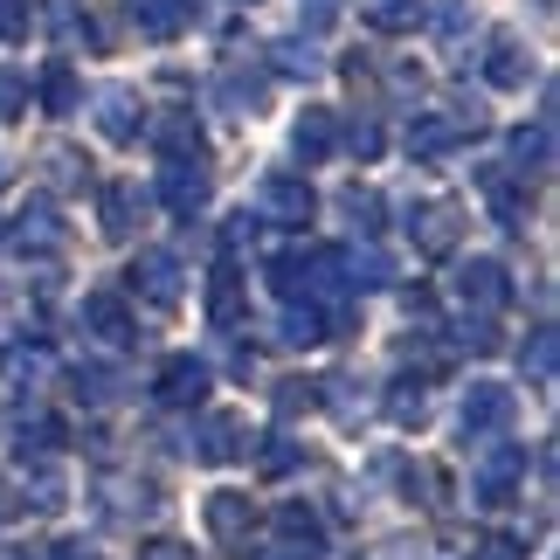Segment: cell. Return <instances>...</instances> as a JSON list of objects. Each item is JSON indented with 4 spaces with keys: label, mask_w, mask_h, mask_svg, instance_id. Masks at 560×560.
<instances>
[{
    "label": "cell",
    "mask_w": 560,
    "mask_h": 560,
    "mask_svg": "<svg viewBox=\"0 0 560 560\" xmlns=\"http://www.w3.org/2000/svg\"><path fill=\"white\" fill-rule=\"evenodd\" d=\"M132 291H139L153 312H174L180 291H187L180 256H174V249H139V256H132Z\"/></svg>",
    "instance_id": "6da1fadb"
},
{
    "label": "cell",
    "mask_w": 560,
    "mask_h": 560,
    "mask_svg": "<svg viewBox=\"0 0 560 560\" xmlns=\"http://www.w3.org/2000/svg\"><path fill=\"white\" fill-rule=\"evenodd\" d=\"M457 298H464L470 312H491V318H499L505 298H512L505 264H499V256H470V264H457Z\"/></svg>",
    "instance_id": "7a4b0ae2"
},
{
    "label": "cell",
    "mask_w": 560,
    "mask_h": 560,
    "mask_svg": "<svg viewBox=\"0 0 560 560\" xmlns=\"http://www.w3.org/2000/svg\"><path fill=\"white\" fill-rule=\"evenodd\" d=\"M408 235H416L422 256H450L457 235H464V208L457 201H416L408 208Z\"/></svg>",
    "instance_id": "3957f363"
},
{
    "label": "cell",
    "mask_w": 560,
    "mask_h": 560,
    "mask_svg": "<svg viewBox=\"0 0 560 560\" xmlns=\"http://www.w3.org/2000/svg\"><path fill=\"white\" fill-rule=\"evenodd\" d=\"M208 387H214V374H208V360H194V353H174L160 368V401L166 408H201Z\"/></svg>",
    "instance_id": "277c9868"
},
{
    "label": "cell",
    "mask_w": 560,
    "mask_h": 560,
    "mask_svg": "<svg viewBox=\"0 0 560 560\" xmlns=\"http://www.w3.org/2000/svg\"><path fill=\"white\" fill-rule=\"evenodd\" d=\"M160 201L174 214H201L208 208V166L201 160H166L160 166Z\"/></svg>",
    "instance_id": "5b68a950"
},
{
    "label": "cell",
    "mask_w": 560,
    "mask_h": 560,
    "mask_svg": "<svg viewBox=\"0 0 560 560\" xmlns=\"http://www.w3.org/2000/svg\"><path fill=\"white\" fill-rule=\"evenodd\" d=\"M505 422H512V387L478 381L464 395V436H505Z\"/></svg>",
    "instance_id": "8992f818"
},
{
    "label": "cell",
    "mask_w": 560,
    "mask_h": 560,
    "mask_svg": "<svg viewBox=\"0 0 560 560\" xmlns=\"http://www.w3.org/2000/svg\"><path fill=\"white\" fill-rule=\"evenodd\" d=\"M256 201H264V214H270V222H284V229H305V222H312V208H318V194H312L305 180H291V174H270Z\"/></svg>",
    "instance_id": "52a82bcc"
},
{
    "label": "cell",
    "mask_w": 560,
    "mask_h": 560,
    "mask_svg": "<svg viewBox=\"0 0 560 560\" xmlns=\"http://www.w3.org/2000/svg\"><path fill=\"white\" fill-rule=\"evenodd\" d=\"M125 14H132V28L145 42H174L194 21V0H125Z\"/></svg>",
    "instance_id": "ba28073f"
},
{
    "label": "cell",
    "mask_w": 560,
    "mask_h": 560,
    "mask_svg": "<svg viewBox=\"0 0 560 560\" xmlns=\"http://www.w3.org/2000/svg\"><path fill=\"white\" fill-rule=\"evenodd\" d=\"M208 533L222 547H249V533H256V505L243 499V491H214L208 499Z\"/></svg>",
    "instance_id": "9c48e42d"
},
{
    "label": "cell",
    "mask_w": 560,
    "mask_h": 560,
    "mask_svg": "<svg viewBox=\"0 0 560 560\" xmlns=\"http://www.w3.org/2000/svg\"><path fill=\"white\" fill-rule=\"evenodd\" d=\"M139 125H145L139 91H97V132L112 139V145H132V139H139Z\"/></svg>",
    "instance_id": "30bf717a"
},
{
    "label": "cell",
    "mask_w": 560,
    "mask_h": 560,
    "mask_svg": "<svg viewBox=\"0 0 560 560\" xmlns=\"http://www.w3.org/2000/svg\"><path fill=\"white\" fill-rule=\"evenodd\" d=\"M243 450H249V429L235 416H208L201 436H194V457H201V464H235Z\"/></svg>",
    "instance_id": "8fae6325"
},
{
    "label": "cell",
    "mask_w": 560,
    "mask_h": 560,
    "mask_svg": "<svg viewBox=\"0 0 560 560\" xmlns=\"http://www.w3.org/2000/svg\"><path fill=\"white\" fill-rule=\"evenodd\" d=\"M83 326H91L97 339H112V347H132V339H139V326H132V312H125V305H118L112 291L83 298Z\"/></svg>",
    "instance_id": "7c38bea8"
},
{
    "label": "cell",
    "mask_w": 560,
    "mask_h": 560,
    "mask_svg": "<svg viewBox=\"0 0 560 560\" xmlns=\"http://www.w3.org/2000/svg\"><path fill=\"white\" fill-rule=\"evenodd\" d=\"M526 77H533L526 49H520L512 35H491V49H485V83H491V91H520Z\"/></svg>",
    "instance_id": "4fadbf2b"
},
{
    "label": "cell",
    "mask_w": 560,
    "mask_h": 560,
    "mask_svg": "<svg viewBox=\"0 0 560 560\" xmlns=\"http://www.w3.org/2000/svg\"><path fill=\"white\" fill-rule=\"evenodd\" d=\"M291 145H298V160H326V153H339V118L312 104V112L291 125Z\"/></svg>",
    "instance_id": "5bb4252c"
},
{
    "label": "cell",
    "mask_w": 560,
    "mask_h": 560,
    "mask_svg": "<svg viewBox=\"0 0 560 560\" xmlns=\"http://www.w3.org/2000/svg\"><path fill=\"white\" fill-rule=\"evenodd\" d=\"M520 470H526L520 450H499V457H491V464L478 470V499H485V505H505L512 491H520Z\"/></svg>",
    "instance_id": "9a60e30c"
},
{
    "label": "cell",
    "mask_w": 560,
    "mask_h": 560,
    "mask_svg": "<svg viewBox=\"0 0 560 560\" xmlns=\"http://www.w3.org/2000/svg\"><path fill=\"white\" fill-rule=\"evenodd\" d=\"M139 208H145L139 187L132 180H112V187H104V208H97L104 214V235H118V243H125V235L139 229Z\"/></svg>",
    "instance_id": "2e32d148"
},
{
    "label": "cell",
    "mask_w": 560,
    "mask_h": 560,
    "mask_svg": "<svg viewBox=\"0 0 560 560\" xmlns=\"http://www.w3.org/2000/svg\"><path fill=\"white\" fill-rule=\"evenodd\" d=\"M457 139H464L457 118H416V125H408V153H416V160H443Z\"/></svg>",
    "instance_id": "e0dca14e"
},
{
    "label": "cell",
    "mask_w": 560,
    "mask_h": 560,
    "mask_svg": "<svg viewBox=\"0 0 560 560\" xmlns=\"http://www.w3.org/2000/svg\"><path fill=\"white\" fill-rule=\"evenodd\" d=\"M208 312H214V326H235V318H243V270H235V264H214Z\"/></svg>",
    "instance_id": "ac0fdd59"
},
{
    "label": "cell",
    "mask_w": 560,
    "mask_h": 560,
    "mask_svg": "<svg viewBox=\"0 0 560 560\" xmlns=\"http://www.w3.org/2000/svg\"><path fill=\"white\" fill-rule=\"evenodd\" d=\"M339 256V284H387V256L381 249H332Z\"/></svg>",
    "instance_id": "d6986e66"
},
{
    "label": "cell",
    "mask_w": 560,
    "mask_h": 560,
    "mask_svg": "<svg viewBox=\"0 0 560 560\" xmlns=\"http://www.w3.org/2000/svg\"><path fill=\"white\" fill-rule=\"evenodd\" d=\"M526 374L533 381H553V360H560V332H553V318H540V326H533V339H526Z\"/></svg>",
    "instance_id": "ffe728a7"
},
{
    "label": "cell",
    "mask_w": 560,
    "mask_h": 560,
    "mask_svg": "<svg viewBox=\"0 0 560 560\" xmlns=\"http://www.w3.org/2000/svg\"><path fill=\"white\" fill-rule=\"evenodd\" d=\"M284 339H291V347H318V339H326V312H318L312 298H305V305L291 298V305H284Z\"/></svg>",
    "instance_id": "44dd1931"
},
{
    "label": "cell",
    "mask_w": 560,
    "mask_h": 560,
    "mask_svg": "<svg viewBox=\"0 0 560 560\" xmlns=\"http://www.w3.org/2000/svg\"><path fill=\"white\" fill-rule=\"evenodd\" d=\"M42 104H49L56 118L77 112V70H70V62H49V70H42Z\"/></svg>",
    "instance_id": "7402d4cb"
},
{
    "label": "cell",
    "mask_w": 560,
    "mask_h": 560,
    "mask_svg": "<svg viewBox=\"0 0 560 560\" xmlns=\"http://www.w3.org/2000/svg\"><path fill=\"white\" fill-rule=\"evenodd\" d=\"M14 235H21V249H56L62 222H56V208H28V214L14 222Z\"/></svg>",
    "instance_id": "603a6c76"
},
{
    "label": "cell",
    "mask_w": 560,
    "mask_h": 560,
    "mask_svg": "<svg viewBox=\"0 0 560 560\" xmlns=\"http://www.w3.org/2000/svg\"><path fill=\"white\" fill-rule=\"evenodd\" d=\"M97 491H104V505H112V512H125V520H139V512H153V505H160L145 485H125V478H104Z\"/></svg>",
    "instance_id": "cb8c5ba5"
},
{
    "label": "cell",
    "mask_w": 560,
    "mask_h": 560,
    "mask_svg": "<svg viewBox=\"0 0 560 560\" xmlns=\"http://www.w3.org/2000/svg\"><path fill=\"white\" fill-rule=\"evenodd\" d=\"M387 422H395V429H422L429 422V401H422V387H395V395H387Z\"/></svg>",
    "instance_id": "d4e9b609"
},
{
    "label": "cell",
    "mask_w": 560,
    "mask_h": 560,
    "mask_svg": "<svg viewBox=\"0 0 560 560\" xmlns=\"http://www.w3.org/2000/svg\"><path fill=\"white\" fill-rule=\"evenodd\" d=\"M222 104L229 112H264L270 91H264V77H222Z\"/></svg>",
    "instance_id": "484cf974"
},
{
    "label": "cell",
    "mask_w": 560,
    "mask_h": 560,
    "mask_svg": "<svg viewBox=\"0 0 560 560\" xmlns=\"http://www.w3.org/2000/svg\"><path fill=\"white\" fill-rule=\"evenodd\" d=\"M512 160H533V166H547L553 160V132H547V125H533V132H526V125H520V132H512Z\"/></svg>",
    "instance_id": "4316f807"
},
{
    "label": "cell",
    "mask_w": 560,
    "mask_h": 560,
    "mask_svg": "<svg viewBox=\"0 0 560 560\" xmlns=\"http://www.w3.org/2000/svg\"><path fill=\"white\" fill-rule=\"evenodd\" d=\"M35 28V0H0V42H28Z\"/></svg>",
    "instance_id": "83f0119b"
},
{
    "label": "cell",
    "mask_w": 560,
    "mask_h": 560,
    "mask_svg": "<svg viewBox=\"0 0 560 560\" xmlns=\"http://www.w3.org/2000/svg\"><path fill=\"white\" fill-rule=\"evenodd\" d=\"M374 28H416L422 21V0H374Z\"/></svg>",
    "instance_id": "f1b7e54d"
},
{
    "label": "cell",
    "mask_w": 560,
    "mask_h": 560,
    "mask_svg": "<svg viewBox=\"0 0 560 560\" xmlns=\"http://www.w3.org/2000/svg\"><path fill=\"white\" fill-rule=\"evenodd\" d=\"M347 222H353L360 235H374V229H381V194H368V187H353V194H347Z\"/></svg>",
    "instance_id": "f546056e"
},
{
    "label": "cell",
    "mask_w": 560,
    "mask_h": 560,
    "mask_svg": "<svg viewBox=\"0 0 560 560\" xmlns=\"http://www.w3.org/2000/svg\"><path fill=\"white\" fill-rule=\"evenodd\" d=\"M14 443H21V450H56V443H62V429H56L49 416H21V429H14Z\"/></svg>",
    "instance_id": "4dcf8cb0"
},
{
    "label": "cell",
    "mask_w": 560,
    "mask_h": 560,
    "mask_svg": "<svg viewBox=\"0 0 560 560\" xmlns=\"http://www.w3.org/2000/svg\"><path fill=\"white\" fill-rule=\"evenodd\" d=\"M21 505H35V512H56V505H62V485H56V470H35V485H21Z\"/></svg>",
    "instance_id": "1f68e13d"
},
{
    "label": "cell",
    "mask_w": 560,
    "mask_h": 560,
    "mask_svg": "<svg viewBox=\"0 0 560 560\" xmlns=\"http://www.w3.org/2000/svg\"><path fill=\"white\" fill-rule=\"evenodd\" d=\"M470 560H526V547L512 540V533H485V540L470 547Z\"/></svg>",
    "instance_id": "d6a6232c"
},
{
    "label": "cell",
    "mask_w": 560,
    "mask_h": 560,
    "mask_svg": "<svg viewBox=\"0 0 560 560\" xmlns=\"http://www.w3.org/2000/svg\"><path fill=\"white\" fill-rule=\"evenodd\" d=\"M277 62H284V77H318V56L305 42H277Z\"/></svg>",
    "instance_id": "836d02e7"
},
{
    "label": "cell",
    "mask_w": 560,
    "mask_h": 560,
    "mask_svg": "<svg viewBox=\"0 0 560 560\" xmlns=\"http://www.w3.org/2000/svg\"><path fill=\"white\" fill-rule=\"evenodd\" d=\"M485 194H491V208H499V222H520V194H512L505 174H485Z\"/></svg>",
    "instance_id": "e575fe53"
},
{
    "label": "cell",
    "mask_w": 560,
    "mask_h": 560,
    "mask_svg": "<svg viewBox=\"0 0 560 560\" xmlns=\"http://www.w3.org/2000/svg\"><path fill=\"white\" fill-rule=\"evenodd\" d=\"M457 339H464L470 353H491V339H499V332H491V312H470L464 326H457Z\"/></svg>",
    "instance_id": "d590c367"
},
{
    "label": "cell",
    "mask_w": 560,
    "mask_h": 560,
    "mask_svg": "<svg viewBox=\"0 0 560 560\" xmlns=\"http://www.w3.org/2000/svg\"><path fill=\"white\" fill-rule=\"evenodd\" d=\"M21 104H28V83H21V70H0V118H21Z\"/></svg>",
    "instance_id": "8d00e7d4"
},
{
    "label": "cell",
    "mask_w": 560,
    "mask_h": 560,
    "mask_svg": "<svg viewBox=\"0 0 560 560\" xmlns=\"http://www.w3.org/2000/svg\"><path fill=\"white\" fill-rule=\"evenodd\" d=\"M347 153H360V160H374V153H381V125H368V118H360L353 132H347Z\"/></svg>",
    "instance_id": "74e56055"
},
{
    "label": "cell",
    "mask_w": 560,
    "mask_h": 560,
    "mask_svg": "<svg viewBox=\"0 0 560 560\" xmlns=\"http://www.w3.org/2000/svg\"><path fill=\"white\" fill-rule=\"evenodd\" d=\"M77 395H83V401H112L118 381H112V374H77Z\"/></svg>",
    "instance_id": "f35d334b"
},
{
    "label": "cell",
    "mask_w": 560,
    "mask_h": 560,
    "mask_svg": "<svg viewBox=\"0 0 560 560\" xmlns=\"http://www.w3.org/2000/svg\"><path fill=\"white\" fill-rule=\"evenodd\" d=\"M318 395H312V387L305 381H284V387H277V408H284V416H298V408H312Z\"/></svg>",
    "instance_id": "ab89813d"
},
{
    "label": "cell",
    "mask_w": 560,
    "mask_h": 560,
    "mask_svg": "<svg viewBox=\"0 0 560 560\" xmlns=\"http://www.w3.org/2000/svg\"><path fill=\"white\" fill-rule=\"evenodd\" d=\"M139 560H194V547H187V540H145Z\"/></svg>",
    "instance_id": "60d3db41"
},
{
    "label": "cell",
    "mask_w": 560,
    "mask_h": 560,
    "mask_svg": "<svg viewBox=\"0 0 560 560\" xmlns=\"http://www.w3.org/2000/svg\"><path fill=\"white\" fill-rule=\"evenodd\" d=\"M436 28H443L450 49H457V42H464V0H443V21H436Z\"/></svg>",
    "instance_id": "b9f144b4"
},
{
    "label": "cell",
    "mask_w": 560,
    "mask_h": 560,
    "mask_svg": "<svg viewBox=\"0 0 560 560\" xmlns=\"http://www.w3.org/2000/svg\"><path fill=\"white\" fill-rule=\"evenodd\" d=\"M305 21H312V28H332V21H339V0H305Z\"/></svg>",
    "instance_id": "7bdbcfd3"
},
{
    "label": "cell",
    "mask_w": 560,
    "mask_h": 560,
    "mask_svg": "<svg viewBox=\"0 0 560 560\" xmlns=\"http://www.w3.org/2000/svg\"><path fill=\"white\" fill-rule=\"evenodd\" d=\"M14 512H21V485L0 470V520H14Z\"/></svg>",
    "instance_id": "ee69618b"
},
{
    "label": "cell",
    "mask_w": 560,
    "mask_h": 560,
    "mask_svg": "<svg viewBox=\"0 0 560 560\" xmlns=\"http://www.w3.org/2000/svg\"><path fill=\"white\" fill-rule=\"evenodd\" d=\"M264 464H270V470H291V464H298V450H291V443H270V450H264Z\"/></svg>",
    "instance_id": "f6af8a7d"
},
{
    "label": "cell",
    "mask_w": 560,
    "mask_h": 560,
    "mask_svg": "<svg viewBox=\"0 0 560 560\" xmlns=\"http://www.w3.org/2000/svg\"><path fill=\"white\" fill-rule=\"evenodd\" d=\"M49 560H83V547H56V553H49Z\"/></svg>",
    "instance_id": "bcb514c9"
}]
</instances>
